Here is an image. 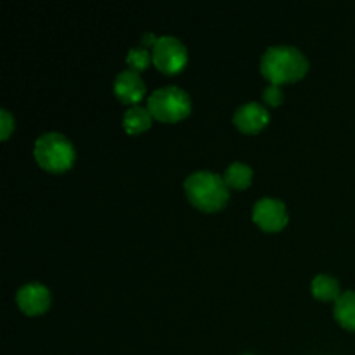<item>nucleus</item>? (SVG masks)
Returning <instances> with one entry per match:
<instances>
[{
  "label": "nucleus",
  "instance_id": "obj_1",
  "mask_svg": "<svg viewBox=\"0 0 355 355\" xmlns=\"http://www.w3.org/2000/svg\"><path fill=\"white\" fill-rule=\"evenodd\" d=\"M309 61L304 52L293 45H274L260 59V73L270 85L283 87L297 83L307 75Z\"/></svg>",
  "mask_w": 355,
  "mask_h": 355
},
{
  "label": "nucleus",
  "instance_id": "obj_2",
  "mask_svg": "<svg viewBox=\"0 0 355 355\" xmlns=\"http://www.w3.org/2000/svg\"><path fill=\"white\" fill-rule=\"evenodd\" d=\"M189 203L205 214H215L225 208L229 201V187L218 173L200 170L191 173L184 182Z\"/></svg>",
  "mask_w": 355,
  "mask_h": 355
},
{
  "label": "nucleus",
  "instance_id": "obj_3",
  "mask_svg": "<svg viewBox=\"0 0 355 355\" xmlns=\"http://www.w3.org/2000/svg\"><path fill=\"white\" fill-rule=\"evenodd\" d=\"M35 159L38 166L51 173L68 172L76 159L75 148L66 135L47 132L35 141Z\"/></svg>",
  "mask_w": 355,
  "mask_h": 355
},
{
  "label": "nucleus",
  "instance_id": "obj_4",
  "mask_svg": "<svg viewBox=\"0 0 355 355\" xmlns=\"http://www.w3.org/2000/svg\"><path fill=\"white\" fill-rule=\"evenodd\" d=\"M148 110L153 118L162 123H177L189 116L193 103L186 90L175 85H168L156 89L148 97Z\"/></svg>",
  "mask_w": 355,
  "mask_h": 355
},
{
  "label": "nucleus",
  "instance_id": "obj_5",
  "mask_svg": "<svg viewBox=\"0 0 355 355\" xmlns=\"http://www.w3.org/2000/svg\"><path fill=\"white\" fill-rule=\"evenodd\" d=\"M187 49L177 37H159L153 47V64L163 75H177L187 66Z\"/></svg>",
  "mask_w": 355,
  "mask_h": 355
},
{
  "label": "nucleus",
  "instance_id": "obj_6",
  "mask_svg": "<svg viewBox=\"0 0 355 355\" xmlns=\"http://www.w3.org/2000/svg\"><path fill=\"white\" fill-rule=\"evenodd\" d=\"M252 220L263 232H279L288 225L286 205L276 198H262L255 203Z\"/></svg>",
  "mask_w": 355,
  "mask_h": 355
},
{
  "label": "nucleus",
  "instance_id": "obj_7",
  "mask_svg": "<svg viewBox=\"0 0 355 355\" xmlns=\"http://www.w3.org/2000/svg\"><path fill=\"white\" fill-rule=\"evenodd\" d=\"M16 304L23 314L30 315V318H37V315L45 314L51 307V291L42 283H28L17 290Z\"/></svg>",
  "mask_w": 355,
  "mask_h": 355
},
{
  "label": "nucleus",
  "instance_id": "obj_8",
  "mask_svg": "<svg viewBox=\"0 0 355 355\" xmlns=\"http://www.w3.org/2000/svg\"><path fill=\"white\" fill-rule=\"evenodd\" d=\"M270 114L262 104L259 103H246L236 110L232 116V123L236 125L239 132L248 135H255L262 132L269 125Z\"/></svg>",
  "mask_w": 355,
  "mask_h": 355
},
{
  "label": "nucleus",
  "instance_id": "obj_9",
  "mask_svg": "<svg viewBox=\"0 0 355 355\" xmlns=\"http://www.w3.org/2000/svg\"><path fill=\"white\" fill-rule=\"evenodd\" d=\"M113 90L118 101L128 104V106H139V103L146 97L144 80H142L141 73L132 71V69H125L116 76Z\"/></svg>",
  "mask_w": 355,
  "mask_h": 355
},
{
  "label": "nucleus",
  "instance_id": "obj_10",
  "mask_svg": "<svg viewBox=\"0 0 355 355\" xmlns=\"http://www.w3.org/2000/svg\"><path fill=\"white\" fill-rule=\"evenodd\" d=\"M336 322L347 331H355V291L349 290L340 295L333 309Z\"/></svg>",
  "mask_w": 355,
  "mask_h": 355
},
{
  "label": "nucleus",
  "instance_id": "obj_11",
  "mask_svg": "<svg viewBox=\"0 0 355 355\" xmlns=\"http://www.w3.org/2000/svg\"><path fill=\"white\" fill-rule=\"evenodd\" d=\"M153 120H155V118L149 113L148 107L132 106L130 110L125 111L123 114V128L128 135H137L149 130L153 125Z\"/></svg>",
  "mask_w": 355,
  "mask_h": 355
},
{
  "label": "nucleus",
  "instance_id": "obj_12",
  "mask_svg": "<svg viewBox=\"0 0 355 355\" xmlns=\"http://www.w3.org/2000/svg\"><path fill=\"white\" fill-rule=\"evenodd\" d=\"M224 182L227 184L229 189H236V191H243L246 187L252 186V179H253V170L252 166L246 165V163L241 162H234L225 168L224 172Z\"/></svg>",
  "mask_w": 355,
  "mask_h": 355
},
{
  "label": "nucleus",
  "instance_id": "obj_13",
  "mask_svg": "<svg viewBox=\"0 0 355 355\" xmlns=\"http://www.w3.org/2000/svg\"><path fill=\"white\" fill-rule=\"evenodd\" d=\"M312 295L314 298L321 302H336L342 295L340 291V283L333 276L328 274H318V276L312 279Z\"/></svg>",
  "mask_w": 355,
  "mask_h": 355
},
{
  "label": "nucleus",
  "instance_id": "obj_14",
  "mask_svg": "<svg viewBox=\"0 0 355 355\" xmlns=\"http://www.w3.org/2000/svg\"><path fill=\"white\" fill-rule=\"evenodd\" d=\"M151 62H153V55L149 54L148 49L134 47L128 51L127 66L128 69H132V71H137V73L146 71V69L151 66Z\"/></svg>",
  "mask_w": 355,
  "mask_h": 355
},
{
  "label": "nucleus",
  "instance_id": "obj_15",
  "mask_svg": "<svg viewBox=\"0 0 355 355\" xmlns=\"http://www.w3.org/2000/svg\"><path fill=\"white\" fill-rule=\"evenodd\" d=\"M262 99L267 106L276 107V106H279V104H283L284 94H283V90H281V87L267 85L262 92Z\"/></svg>",
  "mask_w": 355,
  "mask_h": 355
},
{
  "label": "nucleus",
  "instance_id": "obj_16",
  "mask_svg": "<svg viewBox=\"0 0 355 355\" xmlns=\"http://www.w3.org/2000/svg\"><path fill=\"white\" fill-rule=\"evenodd\" d=\"M14 127H16V121H14V116L7 110H0V137L2 141H7L9 135L14 132Z\"/></svg>",
  "mask_w": 355,
  "mask_h": 355
},
{
  "label": "nucleus",
  "instance_id": "obj_17",
  "mask_svg": "<svg viewBox=\"0 0 355 355\" xmlns=\"http://www.w3.org/2000/svg\"><path fill=\"white\" fill-rule=\"evenodd\" d=\"M156 42H158V37H156V35H153V33H146L144 37H142V45H141V47H144V49H148V47H155Z\"/></svg>",
  "mask_w": 355,
  "mask_h": 355
},
{
  "label": "nucleus",
  "instance_id": "obj_18",
  "mask_svg": "<svg viewBox=\"0 0 355 355\" xmlns=\"http://www.w3.org/2000/svg\"><path fill=\"white\" fill-rule=\"evenodd\" d=\"M245 355H253V354H245Z\"/></svg>",
  "mask_w": 355,
  "mask_h": 355
}]
</instances>
